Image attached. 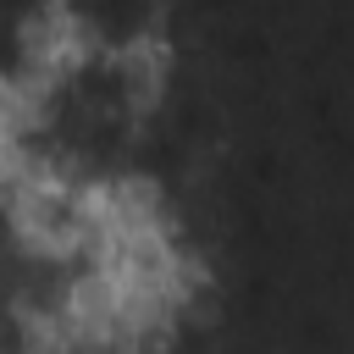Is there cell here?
<instances>
[{
	"mask_svg": "<svg viewBox=\"0 0 354 354\" xmlns=\"http://www.w3.org/2000/svg\"><path fill=\"white\" fill-rule=\"evenodd\" d=\"M50 17L66 44L111 50V55H149L160 39V0H50Z\"/></svg>",
	"mask_w": 354,
	"mask_h": 354,
	"instance_id": "1",
	"label": "cell"
},
{
	"mask_svg": "<svg viewBox=\"0 0 354 354\" xmlns=\"http://www.w3.org/2000/svg\"><path fill=\"white\" fill-rule=\"evenodd\" d=\"M50 33L44 17H22V11H0V100H22L44 66H50Z\"/></svg>",
	"mask_w": 354,
	"mask_h": 354,
	"instance_id": "2",
	"label": "cell"
},
{
	"mask_svg": "<svg viewBox=\"0 0 354 354\" xmlns=\"http://www.w3.org/2000/svg\"><path fill=\"white\" fill-rule=\"evenodd\" d=\"M39 354H122V348L105 343V337H61V343H50V348H39Z\"/></svg>",
	"mask_w": 354,
	"mask_h": 354,
	"instance_id": "3",
	"label": "cell"
},
{
	"mask_svg": "<svg viewBox=\"0 0 354 354\" xmlns=\"http://www.w3.org/2000/svg\"><path fill=\"white\" fill-rule=\"evenodd\" d=\"M0 127H6V100H0Z\"/></svg>",
	"mask_w": 354,
	"mask_h": 354,
	"instance_id": "4",
	"label": "cell"
}]
</instances>
